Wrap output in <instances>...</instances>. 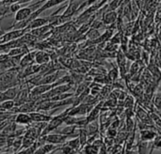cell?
Returning <instances> with one entry per match:
<instances>
[{"label": "cell", "mask_w": 161, "mask_h": 154, "mask_svg": "<svg viewBox=\"0 0 161 154\" xmlns=\"http://www.w3.org/2000/svg\"><path fill=\"white\" fill-rule=\"evenodd\" d=\"M158 116L160 118V119H161V110H158Z\"/></svg>", "instance_id": "4316f807"}, {"label": "cell", "mask_w": 161, "mask_h": 154, "mask_svg": "<svg viewBox=\"0 0 161 154\" xmlns=\"http://www.w3.org/2000/svg\"><path fill=\"white\" fill-rule=\"evenodd\" d=\"M10 15L9 13V6L4 5L0 2V18H4L7 15Z\"/></svg>", "instance_id": "2e32d148"}, {"label": "cell", "mask_w": 161, "mask_h": 154, "mask_svg": "<svg viewBox=\"0 0 161 154\" xmlns=\"http://www.w3.org/2000/svg\"><path fill=\"white\" fill-rule=\"evenodd\" d=\"M14 105H15L14 101H5L0 104V107L5 110H10L14 107Z\"/></svg>", "instance_id": "e0dca14e"}, {"label": "cell", "mask_w": 161, "mask_h": 154, "mask_svg": "<svg viewBox=\"0 0 161 154\" xmlns=\"http://www.w3.org/2000/svg\"><path fill=\"white\" fill-rule=\"evenodd\" d=\"M3 19H4V18H0V23H1V21H2Z\"/></svg>", "instance_id": "83f0119b"}, {"label": "cell", "mask_w": 161, "mask_h": 154, "mask_svg": "<svg viewBox=\"0 0 161 154\" xmlns=\"http://www.w3.org/2000/svg\"><path fill=\"white\" fill-rule=\"evenodd\" d=\"M88 135H94L98 131V123L96 121H92L87 124V127L85 129Z\"/></svg>", "instance_id": "8fae6325"}, {"label": "cell", "mask_w": 161, "mask_h": 154, "mask_svg": "<svg viewBox=\"0 0 161 154\" xmlns=\"http://www.w3.org/2000/svg\"><path fill=\"white\" fill-rule=\"evenodd\" d=\"M55 86L52 85H40L38 87H35L32 90H31V94L32 95H41L43 93H46L48 91H50Z\"/></svg>", "instance_id": "52a82bcc"}, {"label": "cell", "mask_w": 161, "mask_h": 154, "mask_svg": "<svg viewBox=\"0 0 161 154\" xmlns=\"http://www.w3.org/2000/svg\"><path fill=\"white\" fill-rule=\"evenodd\" d=\"M5 33H6V32H5V30H3V29L0 27V38H1V37H2V36L5 34Z\"/></svg>", "instance_id": "484cf974"}, {"label": "cell", "mask_w": 161, "mask_h": 154, "mask_svg": "<svg viewBox=\"0 0 161 154\" xmlns=\"http://www.w3.org/2000/svg\"><path fill=\"white\" fill-rule=\"evenodd\" d=\"M30 1H32V0H20V1H19V4H21V5H26V4L29 3Z\"/></svg>", "instance_id": "d4e9b609"}, {"label": "cell", "mask_w": 161, "mask_h": 154, "mask_svg": "<svg viewBox=\"0 0 161 154\" xmlns=\"http://www.w3.org/2000/svg\"><path fill=\"white\" fill-rule=\"evenodd\" d=\"M33 13V10L28 7V6H25L22 8H20L14 15V23H20V22H24L26 21Z\"/></svg>", "instance_id": "7a4b0ae2"}, {"label": "cell", "mask_w": 161, "mask_h": 154, "mask_svg": "<svg viewBox=\"0 0 161 154\" xmlns=\"http://www.w3.org/2000/svg\"><path fill=\"white\" fill-rule=\"evenodd\" d=\"M2 1H3V0H0V2H2Z\"/></svg>", "instance_id": "f546056e"}, {"label": "cell", "mask_w": 161, "mask_h": 154, "mask_svg": "<svg viewBox=\"0 0 161 154\" xmlns=\"http://www.w3.org/2000/svg\"><path fill=\"white\" fill-rule=\"evenodd\" d=\"M44 1H45V2H47V1H49V0H44Z\"/></svg>", "instance_id": "f1b7e54d"}, {"label": "cell", "mask_w": 161, "mask_h": 154, "mask_svg": "<svg viewBox=\"0 0 161 154\" xmlns=\"http://www.w3.org/2000/svg\"><path fill=\"white\" fill-rule=\"evenodd\" d=\"M66 145H68L69 147H71L73 150H75V151L79 149V147L81 146L80 145V141H79V138L76 137V138H74V139H71L69 141L66 142Z\"/></svg>", "instance_id": "4fadbf2b"}, {"label": "cell", "mask_w": 161, "mask_h": 154, "mask_svg": "<svg viewBox=\"0 0 161 154\" xmlns=\"http://www.w3.org/2000/svg\"><path fill=\"white\" fill-rule=\"evenodd\" d=\"M117 17H118L117 12H115V11H107L103 15V23L105 24H111L116 22Z\"/></svg>", "instance_id": "30bf717a"}, {"label": "cell", "mask_w": 161, "mask_h": 154, "mask_svg": "<svg viewBox=\"0 0 161 154\" xmlns=\"http://www.w3.org/2000/svg\"><path fill=\"white\" fill-rule=\"evenodd\" d=\"M140 135H141L142 141H144V142L152 141L156 139L157 137V134L153 130H142Z\"/></svg>", "instance_id": "9c48e42d"}, {"label": "cell", "mask_w": 161, "mask_h": 154, "mask_svg": "<svg viewBox=\"0 0 161 154\" xmlns=\"http://www.w3.org/2000/svg\"><path fill=\"white\" fill-rule=\"evenodd\" d=\"M153 149L160 150L161 151V137H156L154 145H153Z\"/></svg>", "instance_id": "cb8c5ba5"}, {"label": "cell", "mask_w": 161, "mask_h": 154, "mask_svg": "<svg viewBox=\"0 0 161 154\" xmlns=\"http://www.w3.org/2000/svg\"><path fill=\"white\" fill-rule=\"evenodd\" d=\"M34 58H35V56L27 55V56H25L22 59V61H21V65H22V66H24V67L28 66V65L30 64V62H31Z\"/></svg>", "instance_id": "d6986e66"}, {"label": "cell", "mask_w": 161, "mask_h": 154, "mask_svg": "<svg viewBox=\"0 0 161 154\" xmlns=\"http://www.w3.org/2000/svg\"><path fill=\"white\" fill-rule=\"evenodd\" d=\"M147 149H148V143L142 141L139 144V152H138V154H146L147 153Z\"/></svg>", "instance_id": "44dd1931"}, {"label": "cell", "mask_w": 161, "mask_h": 154, "mask_svg": "<svg viewBox=\"0 0 161 154\" xmlns=\"http://www.w3.org/2000/svg\"><path fill=\"white\" fill-rule=\"evenodd\" d=\"M121 1H122V0H113V1L108 5V11H114V10L119 7V5L121 4Z\"/></svg>", "instance_id": "603a6c76"}, {"label": "cell", "mask_w": 161, "mask_h": 154, "mask_svg": "<svg viewBox=\"0 0 161 154\" xmlns=\"http://www.w3.org/2000/svg\"><path fill=\"white\" fill-rule=\"evenodd\" d=\"M35 60L38 64H45L49 61V56L44 52H39L35 55Z\"/></svg>", "instance_id": "7c38bea8"}, {"label": "cell", "mask_w": 161, "mask_h": 154, "mask_svg": "<svg viewBox=\"0 0 161 154\" xmlns=\"http://www.w3.org/2000/svg\"><path fill=\"white\" fill-rule=\"evenodd\" d=\"M67 136L62 135L60 134H50V135H45L42 137V141L47 144H52V145H59L65 143L67 140Z\"/></svg>", "instance_id": "6da1fadb"}, {"label": "cell", "mask_w": 161, "mask_h": 154, "mask_svg": "<svg viewBox=\"0 0 161 154\" xmlns=\"http://www.w3.org/2000/svg\"><path fill=\"white\" fill-rule=\"evenodd\" d=\"M48 19L49 18H36L29 23V24L25 29H36L41 26H43L48 23Z\"/></svg>", "instance_id": "8992f818"}, {"label": "cell", "mask_w": 161, "mask_h": 154, "mask_svg": "<svg viewBox=\"0 0 161 154\" xmlns=\"http://www.w3.org/2000/svg\"><path fill=\"white\" fill-rule=\"evenodd\" d=\"M18 88L11 87V88H8L6 90L3 91V95H4V99L5 101H12L14 100L17 95H18Z\"/></svg>", "instance_id": "ba28073f"}, {"label": "cell", "mask_w": 161, "mask_h": 154, "mask_svg": "<svg viewBox=\"0 0 161 154\" xmlns=\"http://www.w3.org/2000/svg\"><path fill=\"white\" fill-rule=\"evenodd\" d=\"M29 117L31 119L32 121L34 122H49L52 118L45 115V114H42V113H39V112H30L29 113Z\"/></svg>", "instance_id": "3957f363"}, {"label": "cell", "mask_w": 161, "mask_h": 154, "mask_svg": "<svg viewBox=\"0 0 161 154\" xmlns=\"http://www.w3.org/2000/svg\"><path fill=\"white\" fill-rule=\"evenodd\" d=\"M100 36H101L100 32L97 29H94V28L89 30V32L87 33V38L89 40H97L98 38H100Z\"/></svg>", "instance_id": "9a60e30c"}, {"label": "cell", "mask_w": 161, "mask_h": 154, "mask_svg": "<svg viewBox=\"0 0 161 154\" xmlns=\"http://www.w3.org/2000/svg\"><path fill=\"white\" fill-rule=\"evenodd\" d=\"M153 104L158 111L161 110V91H158L155 94L153 99Z\"/></svg>", "instance_id": "5bb4252c"}, {"label": "cell", "mask_w": 161, "mask_h": 154, "mask_svg": "<svg viewBox=\"0 0 161 154\" xmlns=\"http://www.w3.org/2000/svg\"><path fill=\"white\" fill-rule=\"evenodd\" d=\"M59 151H61V152L62 154H75V150H73L71 147H69L68 145H64V146H62L61 148H59L58 149Z\"/></svg>", "instance_id": "7402d4cb"}, {"label": "cell", "mask_w": 161, "mask_h": 154, "mask_svg": "<svg viewBox=\"0 0 161 154\" xmlns=\"http://www.w3.org/2000/svg\"><path fill=\"white\" fill-rule=\"evenodd\" d=\"M58 148L57 145H52V144H42V146L38 147L34 154H48L53 152L56 151Z\"/></svg>", "instance_id": "277c9868"}, {"label": "cell", "mask_w": 161, "mask_h": 154, "mask_svg": "<svg viewBox=\"0 0 161 154\" xmlns=\"http://www.w3.org/2000/svg\"><path fill=\"white\" fill-rule=\"evenodd\" d=\"M15 122L18 124H21V125H28L32 122V120L29 117V114L20 112L15 117Z\"/></svg>", "instance_id": "5b68a950"}, {"label": "cell", "mask_w": 161, "mask_h": 154, "mask_svg": "<svg viewBox=\"0 0 161 154\" xmlns=\"http://www.w3.org/2000/svg\"><path fill=\"white\" fill-rule=\"evenodd\" d=\"M24 6H25V5H21V4H19V3H14V4L9 5V13H10V15H11L12 13H16V12H17L20 8H22Z\"/></svg>", "instance_id": "ffe728a7"}, {"label": "cell", "mask_w": 161, "mask_h": 154, "mask_svg": "<svg viewBox=\"0 0 161 154\" xmlns=\"http://www.w3.org/2000/svg\"><path fill=\"white\" fill-rule=\"evenodd\" d=\"M99 153V150L96 146L94 145H91V146H87L85 148V154H98Z\"/></svg>", "instance_id": "ac0fdd59"}]
</instances>
